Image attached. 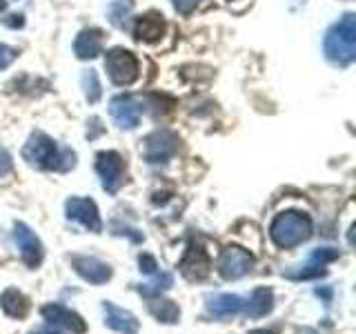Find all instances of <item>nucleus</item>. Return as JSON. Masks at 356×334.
<instances>
[{
	"instance_id": "1",
	"label": "nucleus",
	"mask_w": 356,
	"mask_h": 334,
	"mask_svg": "<svg viewBox=\"0 0 356 334\" xmlns=\"http://www.w3.org/2000/svg\"><path fill=\"white\" fill-rule=\"evenodd\" d=\"M22 159L29 165L40 167V170H58L67 172L70 167H74V152L60 150L49 136H44L42 132L31 134L25 150H22Z\"/></svg>"
},
{
	"instance_id": "2",
	"label": "nucleus",
	"mask_w": 356,
	"mask_h": 334,
	"mask_svg": "<svg viewBox=\"0 0 356 334\" xmlns=\"http://www.w3.org/2000/svg\"><path fill=\"white\" fill-rule=\"evenodd\" d=\"M270 237L278 248H296L312 237V221L303 212H283L270 225Z\"/></svg>"
},
{
	"instance_id": "3",
	"label": "nucleus",
	"mask_w": 356,
	"mask_h": 334,
	"mask_svg": "<svg viewBox=\"0 0 356 334\" xmlns=\"http://www.w3.org/2000/svg\"><path fill=\"white\" fill-rule=\"evenodd\" d=\"M325 54L334 63L348 65L356 56V16L348 14L325 36Z\"/></svg>"
},
{
	"instance_id": "4",
	"label": "nucleus",
	"mask_w": 356,
	"mask_h": 334,
	"mask_svg": "<svg viewBox=\"0 0 356 334\" xmlns=\"http://www.w3.org/2000/svg\"><path fill=\"white\" fill-rule=\"evenodd\" d=\"M105 67L109 72V78L116 85H131L138 78V61L131 51L122 49V47H114L111 51H107L105 58Z\"/></svg>"
},
{
	"instance_id": "5",
	"label": "nucleus",
	"mask_w": 356,
	"mask_h": 334,
	"mask_svg": "<svg viewBox=\"0 0 356 334\" xmlns=\"http://www.w3.org/2000/svg\"><path fill=\"white\" fill-rule=\"evenodd\" d=\"M178 152V136L170 129H159L149 134L143 145V156L149 163H167Z\"/></svg>"
},
{
	"instance_id": "6",
	"label": "nucleus",
	"mask_w": 356,
	"mask_h": 334,
	"mask_svg": "<svg viewBox=\"0 0 356 334\" xmlns=\"http://www.w3.org/2000/svg\"><path fill=\"white\" fill-rule=\"evenodd\" d=\"M252 265H254V256L248 250L229 245V248L222 250L218 259V272L225 281H236V278L245 276L252 270Z\"/></svg>"
},
{
	"instance_id": "7",
	"label": "nucleus",
	"mask_w": 356,
	"mask_h": 334,
	"mask_svg": "<svg viewBox=\"0 0 356 334\" xmlns=\"http://www.w3.org/2000/svg\"><path fill=\"white\" fill-rule=\"evenodd\" d=\"M96 172L103 178V187L114 194L125 181V161L116 152H100L96 156Z\"/></svg>"
},
{
	"instance_id": "8",
	"label": "nucleus",
	"mask_w": 356,
	"mask_h": 334,
	"mask_svg": "<svg viewBox=\"0 0 356 334\" xmlns=\"http://www.w3.org/2000/svg\"><path fill=\"white\" fill-rule=\"evenodd\" d=\"M339 259V252L332 250V248H318L312 252L309 259L298 267V270H287L285 276L287 278H294V281H303V278H316L325 274V265L337 261Z\"/></svg>"
},
{
	"instance_id": "9",
	"label": "nucleus",
	"mask_w": 356,
	"mask_h": 334,
	"mask_svg": "<svg viewBox=\"0 0 356 334\" xmlns=\"http://www.w3.org/2000/svg\"><path fill=\"white\" fill-rule=\"evenodd\" d=\"M181 272L183 276L187 278V281H203V278L209 274L211 270V261H209V254L200 248V245L192 243L187 248L183 261H181Z\"/></svg>"
},
{
	"instance_id": "10",
	"label": "nucleus",
	"mask_w": 356,
	"mask_h": 334,
	"mask_svg": "<svg viewBox=\"0 0 356 334\" xmlns=\"http://www.w3.org/2000/svg\"><path fill=\"white\" fill-rule=\"evenodd\" d=\"M14 239H16V245H18V250H20L22 261H25L29 267L40 265V261H42V245H40L36 234H33L25 225V223H16Z\"/></svg>"
},
{
	"instance_id": "11",
	"label": "nucleus",
	"mask_w": 356,
	"mask_h": 334,
	"mask_svg": "<svg viewBox=\"0 0 356 334\" xmlns=\"http://www.w3.org/2000/svg\"><path fill=\"white\" fill-rule=\"evenodd\" d=\"M109 111H111V118L118 122V127H136L140 122V111L143 107L138 105V100L134 96H116L111 98V105H109Z\"/></svg>"
},
{
	"instance_id": "12",
	"label": "nucleus",
	"mask_w": 356,
	"mask_h": 334,
	"mask_svg": "<svg viewBox=\"0 0 356 334\" xmlns=\"http://www.w3.org/2000/svg\"><path fill=\"white\" fill-rule=\"evenodd\" d=\"M65 207H67V216L72 221L83 223L87 230H92V232L103 230V225H100V216H98V207L92 198H70Z\"/></svg>"
},
{
	"instance_id": "13",
	"label": "nucleus",
	"mask_w": 356,
	"mask_h": 334,
	"mask_svg": "<svg viewBox=\"0 0 356 334\" xmlns=\"http://www.w3.org/2000/svg\"><path fill=\"white\" fill-rule=\"evenodd\" d=\"M72 265L85 281L94 285L107 283L111 276V267L100 259H94V256H72Z\"/></svg>"
},
{
	"instance_id": "14",
	"label": "nucleus",
	"mask_w": 356,
	"mask_h": 334,
	"mask_svg": "<svg viewBox=\"0 0 356 334\" xmlns=\"http://www.w3.org/2000/svg\"><path fill=\"white\" fill-rule=\"evenodd\" d=\"M42 317L47 319L49 323H54V326H60V328H67L72 330L74 334H85L87 326L85 321L76 315V312L67 310L65 305H58V303H49L42 308Z\"/></svg>"
},
{
	"instance_id": "15",
	"label": "nucleus",
	"mask_w": 356,
	"mask_h": 334,
	"mask_svg": "<svg viewBox=\"0 0 356 334\" xmlns=\"http://www.w3.org/2000/svg\"><path fill=\"white\" fill-rule=\"evenodd\" d=\"M105 323H107V328L116 330L118 334H138V328H140L131 312L109 303V301L105 303Z\"/></svg>"
},
{
	"instance_id": "16",
	"label": "nucleus",
	"mask_w": 356,
	"mask_h": 334,
	"mask_svg": "<svg viewBox=\"0 0 356 334\" xmlns=\"http://www.w3.org/2000/svg\"><path fill=\"white\" fill-rule=\"evenodd\" d=\"M207 310H209V315H214L218 319H227L245 310V299H241L238 294L207 296Z\"/></svg>"
},
{
	"instance_id": "17",
	"label": "nucleus",
	"mask_w": 356,
	"mask_h": 334,
	"mask_svg": "<svg viewBox=\"0 0 356 334\" xmlns=\"http://www.w3.org/2000/svg\"><path fill=\"white\" fill-rule=\"evenodd\" d=\"M74 51L78 58H96V56L103 51V31L100 29L81 31L74 42Z\"/></svg>"
},
{
	"instance_id": "18",
	"label": "nucleus",
	"mask_w": 356,
	"mask_h": 334,
	"mask_svg": "<svg viewBox=\"0 0 356 334\" xmlns=\"http://www.w3.org/2000/svg\"><path fill=\"white\" fill-rule=\"evenodd\" d=\"M0 308H3L5 315L11 319H25L31 305H29V299L22 294L20 289L9 287L3 292V296H0Z\"/></svg>"
},
{
	"instance_id": "19",
	"label": "nucleus",
	"mask_w": 356,
	"mask_h": 334,
	"mask_svg": "<svg viewBox=\"0 0 356 334\" xmlns=\"http://www.w3.org/2000/svg\"><path fill=\"white\" fill-rule=\"evenodd\" d=\"M272 303H274V294L270 287H259L254 289L252 296L245 301V315L252 319H261L267 312H272Z\"/></svg>"
},
{
	"instance_id": "20",
	"label": "nucleus",
	"mask_w": 356,
	"mask_h": 334,
	"mask_svg": "<svg viewBox=\"0 0 356 334\" xmlns=\"http://www.w3.org/2000/svg\"><path fill=\"white\" fill-rule=\"evenodd\" d=\"M136 38L145 42H156L165 33V20L161 14H147L136 20Z\"/></svg>"
},
{
	"instance_id": "21",
	"label": "nucleus",
	"mask_w": 356,
	"mask_h": 334,
	"mask_svg": "<svg viewBox=\"0 0 356 334\" xmlns=\"http://www.w3.org/2000/svg\"><path fill=\"white\" fill-rule=\"evenodd\" d=\"M147 308L154 315V319H159L163 323H176L178 317H181V310H178V305L174 303V301H167L161 296H149Z\"/></svg>"
},
{
	"instance_id": "22",
	"label": "nucleus",
	"mask_w": 356,
	"mask_h": 334,
	"mask_svg": "<svg viewBox=\"0 0 356 334\" xmlns=\"http://www.w3.org/2000/svg\"><path fill=\"white\" fill-rule=\"evenodd\" d=\"M174 285V278H172V274H167V272H161V274H156V278L154 281H149V283H145V285H140L138 289H140V294H145V296H161L165 289H170Z\"/></svg>"
},
{
	"instance_id": "23",
	"label": "nucleus",
	"mask_w": 356,
	"mask_h": 334,
	"mask_svg": "<svg viewBox=\"0 0 356 334\" xmlns=\"http://www.w3.org/2000/svg\"><path fill=\"white\" fill-rule=\"evenodd\" d=\"M83 89L89 103H96L100 98V83H98V74L94 70H89L83 74Z\"/></svg>"
},
{
	"instance_id": "24",
	"label": "nucleus",
	"mask_w": 356,
	"mask_h": 334,
	"mask_svg": "<svg viewBox=\"0 0 356 334\" xmlns=\"http://www.w3.org/2000/svg\"><path fill=\"white\" fill-rule=\"evenodd\" d=\"M129 9H131V0H118V3H114V5H111V11H109L111 22L118 25V27H122V25H125L122 18L129 14Z\"/></svg>"
},
{
	"instance_id": "25",
	"label": "nucleus",
	"mask_w": 356,
	"mask_h": 334,
	"mask_svg": "<svg viewBox=\"0 0 356 334\" xmlns=\"http://www.w3.org/2000/svg\"><path fill=\"white\" fill-rule=\"evenodd\" d=\"M16 58V49L14 47H7V45H0V70H5Z\"/></svg>"
},
{
	"instance_id": "26",
	"label": "nucleus",
	"mask_w": 356,
	"mask_h": 334,
	"mask_svg": "<svg viewBox=\"0 0 356 334\" xmlns=\"http://www.w3.org/2000/svg\"><path fill=\"white\" fill-rule=\"evenodd\" d=\"M172 3H174V7L178 11H181V14H189V11H192L200 3V0H172Z\"/></svg>"
},
{
	"instance_id": "27",
	"label": "nucleus",
	"mask_w": 356,
	"mask_h": 334,
	"mask_svg": "<svg viewBox=\"0 0 356 334\" xmlns=\"http://www.w3.org/2000/svg\"><path fill=\"white\" fill-rule=\"evenodd\" d=\"M156 261H154V256H149V254H143L140 256V270L143 272H147V274H152V272H156Z\"/></svg>"
},
{
	"instance_id": "28",
	"label": "nucleus",
	"mask_w": 356,
	"mask_h": 334,
	"mask_svg": "<svg viewBox=\"0 0 356 334\" xmlns=\"http://www.w3.org/2000/svg\"><path fill=\"white\" fill-rule=\"evenodd\" d=\"M11 170V159H9V154L0 150V176H3L5 172Z\"/></svg>"
},
{
	"instance_id": "29",
	"label": "nucleus",
	"mask_w": 356,
	"mask_h": 334,
	"mask_svg": "<svg viewBox=\"0 0 356 334\" xmlns=\"http://www.w3.org/2000/svg\"><path fill=\"white\" fill-rule=\"evenodd\" d=\"M31 334H58V332H51V330H38V332H31Z\"/></svg>"
},
{
	"instance_id": "30",
	"label": "nucleus",
	"mask_w": 356,
	"mask_h": 334,
	"mask_svg": "<svg viewBox=\"0 0 356 334\" xmlns=\"http://www.w3.org/2000/svg\"><path fill=\"white\" fill-rule=\"evenodd\" d=\"M252 334H276V332H265V330H254Z\"/></svg>"
},
{
	"instance_id": "31",
	"label": "nucleus",
	"mask_w": 356,
	"mask_h": 334,
	"mask_svg": "<svg viewBox=\"0 0 356 334\" xmlns=\"http://www.w3.org/2000/svg\"><path fill=\"white\" fill-rule=\"evenodd\" d=\"M5 9V0H0V11H3Z\"/></svg>"
}]
</instances>
